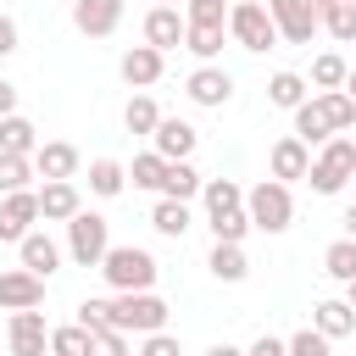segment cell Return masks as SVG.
I'll list each match as a JSON object with an SVG mask.
<instances>
[{
    "instance_id": "27",
    "label": "cell",
    "mask_w": 356,
    "mask_h": 356,
    "mask_svg": "<svg viewBox=\"0 0 356 356\" xmlns=\"http://www.w3.org/2000/svg\"><path fill=\"white\" fill-rule=\"evenodd\" d=\"M200 184H206V178H200L189 161H167V172H161V200H195Z\"/></svg>"
},
{
    "instance_id": "20",
    "label": "cell",
    "mask_w": 356,
    "mask_h": 356,
    "mask_svg": "<svg viewBox=\"0 0 356 356\" xmlns=\"http://www.w3.org/2000/svg\"><path fill=\"white\" fill-rule=\"evenodd\" d=\"M306 328H317V334H323V339L334 345V339H350V334H356V312H350L345 300H317V306H312V323H306Z\"/></svg>"
},
{
    "instance_id": "16",
    "label": "cell",
    "mask_w": 356,
    "mask_h": 356,
    "mask_svg": "<svg viewBox=\"0 0 356 356\" xmlns=\"http://www.w3.org/2000/svg\"><path fill=\"white\" fill-rule=\"evenodd\" d=\"M122 22V0H72V28L89 39H111Z\"/></svg>"
},
{
    "instance_id": "7",
    "label": "cell",
    "mask_w": 356,
    "mask_h": 356,
    "mask_svg": "<svg viewBox=\"0 0 356 356\" xmlns=\"http://www.w3.org/2000/svg\"><path fill=\"white\" fill-rule=\"evenodd\" d=\"M106 250H111V222H106L100 211H78V217L67 222V256H72L78 267H100Z\"/></svg>"
},
{
    "instance_id": "46",
    "label": "cell",
    "mask_w": 356,
    "mask_h": 356,
    "mask_svg": "<svg viewBox=\"0 0 356 356\" xmlns=\"http://www.w3.org/2000/svg\"><path fill=\"white\" fill-rule=\"evenodd\" d=\"M339 228H345L339 239H356V206H345V217H339Z\"/></svg>"
},
{
    "instance_id": "35",
    "label": "cell",
    "mask_w": 356,
    "mask_h": 356,
    "mask_svg": "<svg viewBox=\"0 0 356 356\" xmlns=\"http://www.w3.org/2000/svg\"><path fill=\"white\" fill-rule=\"evenodd\" d=\"M28 178H39L33 172V156H0V195L28 189Z\"/></svg>"
},
{
    "instance_id": "42",
    "label": "cell",
    "mask_w": 356,
    "mask_h": 356,
    "mask_svg": "<svg viewBox=\"0 0 356 356\" xmlns=\"http://www.w3.org/2000/svg\"><path fill=\"white\" fill-rule=\"evenodd\" d=\"M139 356H184V345L161 328V334H145V339H139Z\"/></svg>"
},
{
    "instance_id": "28",
    "label": "cell",
    "mask_w": 356,
    "mask_h": 356,
    "mask_svg": "<svg viewBox=\"0 0 356 356\" xmlns=\"http://www.w3.org/2000/svg\"><path fill=\"white\" fill-rule=\"evenodd\" d=\"M200 200H206V217H222V211H239L245 206V189L234 178H206L200 184Z\"/></svg>"
},
{
    "instance_id": "25",
    "label": "cell",
    "mask_w": 356,
    "mask_h": 356,
    "mask_svg": "<svg viewBox=\"0 0 356 356\" xmlns=\"http://www.w3.org/2000/svg\"><path fill=\"white\" fill-rule=\"evenodd\" d=\"M222 39H228V28H206V22H184V50H189V56H200V67L222 56Z\"/></svg>"
},
{
    "instance_id": "8",
    "label": "cell",
    "mask_w": 356,
    "mask_h": 356,
    "mask_svg": "<svg viewBox=\"0 0 356 356\" xmlns=\"http://www.w3.org/2000/svg\"><path fill=\"white\" fill-rule=\"evenodd\" d=\"M39 222V189H17L0 195V245H22Z\"/></svg>"
},
{
    "instance_id": "23",
    "label": "cell",
    "mask_w": 356,
    "mask_h": 356,
    "mask_svg": "<svg viewBox=\"0 0 356 356\" xmlns=\"http://www.w3.org/2000/svg\"><path fill=\"white\" fill-rule=\"evenodd\" d=\"M150 228H156L161 239H184V234L195 228V211H189V200H156V211H150Z\"/></svg>"
},
{
    "instance_id": "1",
    "label": "cell",
    "mask_w": 356,
    "mask_h": 356,
    "mask_svg": "<svg viewBox=\"0 0 356 356\" xmlns=\"http://www.w3.org/2000/svg\"><path fill=\"white\" fill-rule=\"evenodd\" d=\"M350 128H356V100L345 89H323V95H306L295 106V139L306 150L323 145V139H334V134H350Z\"/></svg>"
},
{
    "instance_id": "44",
    "label": "cell",
    "mask_w": 356,
    "mask_h": 356,
    "mask_svg": "<svg viewBox=\"0 0 356 356\" xmlns=\"http://www.w3.org/2000/svg\"><path fill=\"white\" fill-rule=\"evenodd\" d=\"M245 356H284V339H273V334H261V339H256V345H250Z\"/></svg>"
},
{
    "instance_id": "52",
    "label": "cell",
    "mask_w": 356,
    "mask_h": 356,
    "mask_svg": "<svg viewBox=\"0 0 356 356\" xmlns=\"http://www.w3.org/2000/svg\"><path fill=\"white\" fill-rule=\"evenodd\" d=\"M339 6H356V0H339Z\"/></svg>"
},
{
    "instance_id": "24",
    "label": "cell",
    "mask_w": 356,
    "mask_h": 356,
    "mask_svg": "<svg viewBox=\"0 0 356 356\" xmlns=\"http://www.w3.org/2000/svg\"><path fill=\"white\" fill-rule=\"evenodd\" d=\"M206 267H211V278H217V284H245V273H250L245 245H211Z\"/></svg>"
},
{
    "instance_id": "2",
    "label": "cell",
    "mask_w": 356,
    "mask_h": 356,
    "mask_svg": "<svg viewBox=\"0 0 356 356\" xmlns=\"http://www.w3.org/2000/svg\"><path fill=\"white\" fill-rule=\"evenodd\" d=\"M100 278H106L117 295H139V289H156L161 267H156V256H150L145 245H111V250L100 256Z\"/></svg>"
},
{
    "instance_id": "18",
    "label": "cell",
    "mask_w": 356,
    "mask_h": 356,
    "mask_svg": "<svg viewBox=\"0 0 356 356\" xmlns=\"http://www.w3.org/2000/svg\"><path fill=\"white\" fill-rule=\"evenodd\" d=\"M267 167H273V178H278V184H295V178H306V167H312V150H306L295 134H284V139H273V150H267Z\"/></svg>"
},
{
    "instance_id": "37",
    "label": "cell",
    "mask_w": 356,
    "mask_h": 356,
    "mask_svg": "<svg viewBox=\"0 0 356 356\" xmlns=\"http://www.w3.org/2000/svg\"><path fill=\"white\" fill-rule=\"evenodd\" d=\"M50 356H89V334H83L78 323L50 328Z\"/></svg>"
},
{
    "instance_id": "43",
    "label": "cell",
    "mask_w": 356,
    "mask_h": 356,
    "mask_svg": "<svg viewBox=\"0 0 356 356\" xmlns=\"http://www.w3.org/2000/svg\"><path fill=\"white\" fill-rule=\"evenodd\" d=\"M6 56H17V22L0 11V61H6Z\"/></svg>"
},
{
    "instance_id": "13",
    "label": "cell",
    "mask_w": 356,
    "mask_h": 356,
    "mask_svg": "<svg viewBox=\"0 0 356 356\" xmlns=\"http://www.w3.org/2000/svg\"><path fill=\"white\" fill-rule=\"evenodd\" d=\"M117 72H122V83L128 89H150V83H161V72H167V56L161 50H150V44H134V50H122V61H117Z\"/></svg>"
},
{
    "instance_id": "10",
    "label": "cell",
    "mask_w": 356,
    "mask_h": 356,
    "mask_svg": "<svg viewBox=\"0 0 356 356\" xmlns=\"http://www.w3.org/2000/svg\"><path fill=\"white\" fill-rule=\"evenodd\" d=\"M6 345H11V356H44V350H50V323H44V312H39V306H33V312H11Z\"/></svg>"
},
{
    "instance_id": "22",
    "label": "cell",
    "mask_w": 356,
    "mask_h": 356,
    "mask_svg": "<svg viewBox=\"0 0 356 356\" xmlns=\"http://www.w3.org/2000/svg\"><path fill=\"white\" fill-rule=\"evenodd\" d=\"M33 150H39V128L22 111L0 117V156H33Z\"/></svg>"
},
{
    "instance_id": "15",
    "label": "cell",
    "mask_w": 356,
    "mask_h": 356,
    "mask_svg": "<svg viewBox=\"0 0 356 356\" xmlns=\"http://www.w3.org/2000/svg\"><path fill=\"white\" fill-rule=\"evenodd\" d=\"M39 300H44V278H33L28 267L0 273V312H33Z\"/></svg>"
},
{
    "instance_id": "19",
    "label": "cell",
    "mask_w": 356,
    "mask_h": 356,
    "mask_svg": "<svg viewBox=\"0 0 356 356\" xmlns=\"http://www.w3.org/2000/svg\"><path fill=\"white\" fill-rule=\"evenodd\" d=\"M17 261H22V267H28L33 278H50V273L61 267V245H56V239H50L44 228H33V234H28L22 245H17Z\"/></svg>"
},
{
    "instance_id": "36",
    "label": "cell",
    "mask_w": 356,
    "mask_h": 356,
    "mask_svg": "<svg viewBox=\"0 0 356 356\" xmlns=\"http://www.w3.org/2000/svg\"><path fill=\"white\" fill-rule=\"evenodd\" d=\"M161 172H167V161H161L156 150H145V156H134V167H128V178H134V189H156V195H161Z\"/></svg>"
},
{
    "instance_id": "38",
    "label": "cell",
    "mask_w": 356,
    "mask_h": 356,
    "mask_svg": "<svg viewBox=\"0 0 356 356\" xmlns=\"http://www.w3.org/2000/svg\"><path fill=\"white\" fill-rule=\"evenodd\" d=\"M184 22H206V28H228V6H222V0H184Z\"/></svg>"
},
{
    "instance_id": "47",
    "label": "cell",
    "mask_w": 356,
    "mask_h": 356,
    "mask_svg": "<svg viewBox=\"0 0 356 356\" xmlns=\"http://www.w3.org/2000/svg\"><path fill=\"white\" fill-rule=\"evenodd\" d=\"M206 356H245V350H239V345H228V339H222V345H211V350H206Z\"/></svg>"
},
{
    "instance_id": "6",
    "label": "cell",
    "mask_w": 356,
    "mask_h": 356,
    "mask_svg": "<svg viewBox=\"0 0 356 356\" xmlns=\"http://www.w3.org/2000/svg\"><path fill=\"white\" fill-rule=\"evenodd\" d=\"M228 39L234 44H245V50H273L278 44V28H273V17H267V0H239V6H228Z\"/></svg>"
},
{
    "instance_id": "26",
    "label": "cell",
    "mask_w": 356,
    "mask_h": 356,
    "mask_svg": "<svg viewBox=\"0 0 356 356\" xmlns=\"http://www.w3.org/2000/svg\"><path fill=\"white\" fill-rule=\"evenodd\" d=\"M122 184H128V167L122 161H111V156H95L89 161V195L111 200V195H122Z\"/></svg>"
},
{
    "instance_id": "45",
    "label": "cell",
    "mask_w": 356,
    "mask_h": 356,
    "mask_svg": "<svg viewBox=\"0 0 356 356\" xmlns=\"http://www.w3.org/2000/svg\"><path fill=\"white\" fill-rule=\"evenodd\" d=\"M11 111H17V83L0 78V117H11Z\"/></svg>"
},
{
    "instance_id": "14",
    "label": "cell",
    "mask_w": 356,
    "mask_h": 356,
    "mask_svg": "<svg viewBox=\"0 0 356 356\" xmlns=\"http://www.w3.org/2000/svg\"><path fill=\"white\" fill-rule=\"evenodd\" d=\"M195 145H200V134H195L184 117H161V122H156V134H150V150H156L161 161H189V156H195Z\"/></svg>"
},
{
    "instance_id": "5",
    "label": "cell",
    "mask_w": 356,
    "mask_h": 356,
    "mask_svg": "<svg viewBox=\"0 0 356 356\" xmlns=\"http://www.w3.org/2000/svg\"><path fill=\"white\" fill-rule=\"evenodd\" d=\"M111 328L117 334H161L167 328V300L156 289H139V295H111Z\"/></svg>"
},
{
    "instance_id": "49",
    "label": "cell",
    "mask_w": 356,
    "mask_h": 356,
    "mask_svg": "<svg viewBox=\"0 0 356 356\" xmlns=\"http://www.w3.org/2000/svg\"><path fill=\"white\" fill-rule=\"evenodd\" d=\"M345 306H350V312H356V278H350V284H345Z\"/></svg>"
},
{
    "instance_id": "48",
    "label": "cell",
    "mask_w": 356,
    "mask_h": 356,
    "mask_svg": "<svg viewBox=\"0 0 356 356\" xmlns=\"http://www.w3.org/2000/svg\"><path fill=\"white\" fill-rule=\"evenodd\" d=\"M345 95H350V100H356V67H350V72H345Z\"/></svg>"
},
{
    "instance_id": "34",
    "label": "cell",
    "mask_w": 356,
    "mask_h": 356,
    "mask_svg": "<svg viewBox=\"0 0 356 356\" xmlns=\"http://www.w3.org/2000/svg\"><path fill=\"white\" fill-rule=\"evenodd\" d=\"M206 222H211V245H245V234H250L245 206L239 211H222V217H206Z\"/></svg>"
},
{
    "instance_id": "4",
    "label": "cell",
    "mask_w": 356,
    "mask_h": 356,
    "mask_svg": "<svg viewBox=\"0 0 356 356\" xmlns=\"http://www.w3.org/2000/svg\"><path fill=\"white\" fill-rule=\"evenodd\" d=\"M245 217H250V228H261V234H284V228L295 222L289 184H278V178L250 184V189H245Z\"/></svg>"
},
{
    "instance_id": "40",
    "label": "cell",
    "mask_w": 356,
    "mask_h": 356,
    "mask_svg": "<svg viewBox=\"0 0 356 356\" xmlns=\"http://www.w3.org/2000/svg\"><path fill=\"white\" fill-rule=\"evenodd\" d=\"M78 328L83 334H106L111 328V300H83L78 306Z\"/></svg>"
},
{
    "instance_id": "31",
    "label": "cell",
    "mask_w": 356,
    "mask_h": 356,
    "mask_svg": "<svg viewBox=\"0 0 356 356\" xmlns=\"http://www.w3.org/2000/svg\"><path fill=\"white\" fill-rule=\"evenodd\" d=\"M156 122H161V106H156L150 95H134V100L122 106V128H128V134H145V139H150Z\"/></svg>"
},
{
    "instance_id": "9",
    "label": "cell",
    "mask_w": 356,
    "mask_h": 356,
    "mask_svg": "<svg viewBox=\"0 0 356 356\" xmlns=\"http://www.w3.org/2000/svg\"><path fill=\"white\" fill-rule=\"evenodd\" d=\"M184 89H189V100H195V106L222 111V106L234 100V72H228V67H217V61H206V67H195V72H189V83H184Z\"/></svg>"
},
{
    "instance_id": "39",
    "label": "cell",
    "mask_w": 356,
    "mask_h": 356,
    "mask_svg": "<svg viewBox=\"0 0 356 356\" xmlns=\"http://www.w3.org/2000/svg\"><path fill=\"white\" fill-rule=\"evenodd\" d=\"M284 356H334V345H328L317 328H300V334L284 339Z\"/></svg>"
},
{
    "instance_id": "50",
    "label": "cell",
    "mask_w": 356,
    "mask_h": 356,
    "mask_svg": "<svg viewBox=\"0 0 356 356\" xmlns=\"http://www.w3.org/2000/svg\"><path fill=\"white\" fill-rule=\"evenodd\" d=\"M306 6H312V11H323V6H328V0H306Z\"/></svg>"
},
{
    "instance_id": "29",
    "label": "cell",
    "mask_w": 356,
    "mask_h": 356,
    "mask_svg": "<svg viewBox=\"0 0 356 356\" xmlns=\"http://www.w3.org/2000/svg\"><path fill=\"white\" fill-rule=\"evenodd\" d=\"M306 95H312V83H306L300 72H273V78H267V100L284 106V111H295Z\"/></svg>"
},
{
    "instance_id": "3",
    "label": "cell",
    "mask_w": 356,
    "mask_h": 356,
    "mask_svg": "<svg viewBox=\"0 0 356 356\" xmlns=\"http://www.w3.org/2000/svg\"><path fill=\"white\" fill-rule=\"evenodd\" d=\"M350 178H356V139H350V134L323 139L317 156H312V167H306V184H312L317 195H339Z\"/></svg>"
},
{
    "instance_id": "33",
    "label": "cell",
    "mask_w": 356,
    "mask_h": 356,
    "mask_svg": "<svg viewBox=\"0 0 356 356\" xmlns=\"http://www.w3.org/2000/svg\"><path fill=\"white\" fill-rule=\"evenodd\" d=\"M317 28H328L339 44H350V39H356V6H339V0H328V6L317 11Z\"/></svg>"
},
{
    "instance_id": "21",
    "label": "cell",
    "mask_w": 356,
    "mask_h": 356,
    "mask_svg": "<svg viewBox=\"0 0 356 356\" xmlns=\"http://www.w3.org/2000/svg\"><path fill=\"white\" fill-rule=\"evenodd\" d=\"M78 211H83L78 184H44V189H39V217H44V222H72Z\"/></svg>"
},
{
    "instance_id": "12",
    "label": "cell",
    "mask_w": 356,
    "mask_h": 356,
    "mask_svg": "<svg viewBox=\"0 0 356 356\" xmlns=\"http://www.w3.org/2000/svg\"><path fill=\"white\" fill-rule=\"evenodd\" d=\"M33 172H39L44 184H72V178H78V145H67V139H39Z\"/></svg>"
},
{
    "instance_id": "11",
    "label": "cell",
    "mask_w": 356,
    "mask_h": 356,
    "mask_svg": "<svg viewBox=\"0 0 356 356\" xmlns=\"http://www.w3.org/2000/svg\"><path fill=\"white\" fill-rule=\"evenodd\" d=\"M267 17L278 28V39H289V44H312V33H317V11L306 0H267Z\"/></svg>"
},
{
    "instance_id": "17",
    "label": "cell",
    "mask_w": 356,
    "mask_h": 356,
    "mask_svg": "<svg viewBox=\"0 0 356 356\" xmlns=\"http://www.w3.org/2000/svg\"><path fill=\"white\" fill-rule=\"evenodd\" d=\"M145 44L150 50H178L184 44V11L178 6H150V17H145Z\"/></svg>"
},
{
    "instance_id": "41",
    "label": "cell",
    "mask_w": 356,
    "mask_h": 356,
    "mask_svg": "<svg viewBox=\"0 0 356 356\" xmlns=\"http://www.w3.org/2000/svg\"><path fill=\"white\" fill-rule=\"evenodd\" d=\"M89 356H128V334H117V328L89 334Z\"/></svg>"
},
{
    "instance_id": "30",
    "label": "cell",
    "mask_w": 356,
    "mask_h": 356,
    "mask_svg": "<svg viewBox=\"0 0 356 356\" xmlns=\"http://www.w3.org/2000/svg\"><path fill=\"white\" fill-rule=\"evenodd\" d=\"M345 72H350L345 56H339V50H323V56L312 61V78H306V83H312L317 95H323V89H345Z\"/></svg>"
},
{
    "instance_id": "32",
    "label": "cell",
    "mask_w": 356,
    "mask_h": 356,
    "mask_svg": "<svg viewBox=\"0 0 356 356\" xmlns=\"http://www.w3.org/2000/svg\"><path fill=\"white\" fill-rule=\"evenodd\" d=\"M323 273H328L334 284H350V278H356V239H334V245L323 250Z\"/></svg>"
},
{
    "instance_id": "51",
    "label": "cell",
    "mask_w": 356,
    "mask_h": 356,
    "mask_svg": "<svg viewBox=\"0 0 356 356\" xmlns=\"http://www.w3.org/2000/svg\"><path fill=\"white\" fill-rule=\"evenodd\" d=\"M156 6H178V0H156Z\"/></svg>"
}]
</instances>
